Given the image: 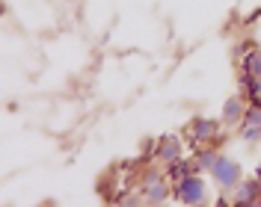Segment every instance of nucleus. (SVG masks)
<instances>
[{
    "label": "nucleus",
    "mask_w": 261,
    "mask_h": 207,
    "mask_svg": "<svg viewBox=\"0 0 261 207\" xmlns=\"http://www.w3.org/2000/svg\"><path fill=\"white\" fill-rule=\"evenodd\" d=\"M172 195H175V201H178V204H187V207L208 204V184H205V178L199 175V172H193V175L175 181Z\"/></svg>",
    "instance_id": "f257e3e1"
},
{
    "label": "nucleus",
    "mask_w": 261,
    "mask_h": 207,
    "mask_svg": "<svg viewBox=\"0 0 261 207\" xmlns=\"http://www.w3.org/2000/svg\"><path fill=\"white\" fill-rule=\"evenodd\" d=\"M211 181L223 192H234V187L244 181V169H241V163H238L234 157L220 154V160L214 163V169H211Z\"/></svg>",
    "instance_id": "f03ea898"
},
{
    "label": "nucleus",
    "mask_w": 261,
    "mask_h": 207,
    "mask_svg": "<svg viewBox=\"0 0 261 207\" xmlns=\"http://www.w3.org/2000/svg\"><path fill=\"white\" fill-rule=\"evenodd\" d=\"M140 190H143V201L151 204V207L166 204V201H169V195H172V187L166 184V178H163L161 169H146Z\"/></svg>",
    "instance_id": "7ed1b4c3"
},
{
    "label": "nucleus",
    "mask_w": 261,
    "mask_h": 207,
    "mask_svg": "<svg viewBox=\"0 0 261 207\" xmlns=\"http://www.w3.org/2000/svg\"><path fill=\"white\" fill-rule=\"evenodd\" d=\"M238 128H241V139L246 145L261 142V101H249V107L244 112V122Z\"/></svg>",
    "instance_id": "20e7f679"
},
{
    "label": "nucleus",
    "mask_w": 261,
    "mask_h": 207,
    "mask_svg": "<svg viewBox=\"0 0 261 207\" xmlns=\"http://www.w3.org/2000/svg\"><path fill=\"white\" fill-rule=\"evenodd\" d=\"M223 128H226V125H223V122H214V119H193V122H190V142H193L196 148L214 145Z\"/></svg>",
    "instance_id": "39448f33"
},
{
    "label": "nucleus",
    "mask_w": 261,
    "mask_h": 207,
    "mask_svg": "<svg viewBox=\"0 0 261 207\" xmlns=\"http://www.w3.org/2000/svg\"><path fill=\"white\" fill-rule=\"evenodd\" d=\"M246 107H249V98H244V95H231L226 104H223V115H220V122H223L226 128H234V125H241V122H244Z\"/></svg>",
    "instance_id": "423d86ee"
},
{
    "label": "nucleus",
    "mask_w": 261,
    "mask_h": 207,
    "mask_svg": "<svg viewBox=\"0 0 261 207\" xmlns=\"http://www.w3.org/2000/svg\"><path fill=\"white\" fill-rule=\"evenodd\" d=\"M261 201V178H249V181H241L234 187V195H231V204H258Z\"/></svg>",
    "instance_id": "0eeeda50"
},
{
    "label": "nucleus",
    "mask_w": 261,
    "mask_h": 207,
    "mask_svg": "<svg viewBox=\"0 0 261 207\" xmlns=\"http://www.w3.org/2000/svg\"><path fill=\"white\" fill-rule=\"evenodd\" d=\"M154 157L158 163H163V169L169 166V163H175V160L184 157V148H181V139L178 136H163L158 139V148H154Z\"/></svg>",
    "instance_id": "6e6552de"
},
{
    "label": "nucleus",
    "mask_w": 261,
    "mask_h": 207,
    "mask_svg": "<svg viewBox=\"0 0 261 207\" xmlns=\"http://www.w3.org/2000/svg\"><path fill=\"white\" fill-rule=\"evenodd\" d=\"M196 166H199V172H211L214 163L220 160V151L214 148V145H202V148H196Z\"/></svg>",
    "instance_id": "1a4fd4ad"
},
{
    "label": "nucleus",
    "mask_w": 261,
    "mask_h": 207,
    "mask_svg": "<svg viewBox=\"0 0 261 207\" xmlns=\"http://www.w3.org/2000/svg\"><path fill=\"white\" fill-rule=\"evenodd\" d=\"M244 74L246 77H261V50L258 48L244 53Z\"/></svg>",
    "instance_id": "9d476101"
},
{
    "label": "nucleus",
    "mask_w": 261,
    "mask_h": 207,
    "mask_svg": "<svg viewBox=\"0 0 261 207\" xmlns=\"http://www.w3.org/2000/svg\"><path fill=\"white\" fill-rule=\"evenodd\" d=\"M116 204H122V207H140V204H146V201H143V190H140V192H128V195H116Z\"/></svg>",
    "instance_id": "9b49d317"
},
{
    "label": "nucleus",
    "mask_w": 261,
    "mask_h": 207,
    "mask_svg": "<svg viewBox=\"0 0 261 207\" xmlns=\"http://www.w3.org/2000/svg\"><path fill=\"white\" fill-rule=\"evenodd\" d=\"M255 175H258V178H261V163H258V169H255Z\"/></svg>",
    "instance_id": "f8f14e48"
}]
</instances>
